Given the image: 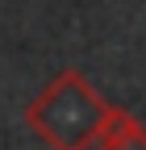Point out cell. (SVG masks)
Returning <instances> with one entry per match:
<instances>
[{"mask_svg":"<svg viewBox=\"0 0 146 150\" xmlns=\"http://www.w3.org/2000/svg\"><path fill=\"white\" fill-rule=\"evenodd\" d=\"M88 150H146V125L134 117L130 108L108 104V117H104L96 142Z\"/></svg>","mask_w":146,"mask_h":150,"instance_id":"2","label":"cell"},{"mask_svg":"<svg viewBox=\"0 0 146 150\" xmlns=\"http://www.w3.org/2000/svg\"><path fill=\"white\" fill-rule=\"evenodd\" d=\"M25 125L50 150H88L108 117V100L92 88L84 71L67 67L25 104Z\"/></svg>","mask_w":146,"mask_h":150,"instance_id":"1","label":"cell"}]
</instances>
